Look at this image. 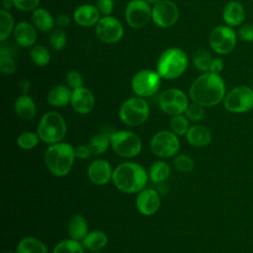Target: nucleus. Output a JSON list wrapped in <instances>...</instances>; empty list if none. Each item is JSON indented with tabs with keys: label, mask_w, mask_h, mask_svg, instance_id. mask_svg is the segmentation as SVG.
<instances>
[{
	"label": "nucleus",
	"mask_w": 253,
	"mask_h": 253,
	"mask_svg": "<svg viewBox=\"0 0 253 253\" xmlns=\"http://www.w3.org/2000/svg\"><path fill=\"white\" fill-rule=\"evenodd\" d=\"M224 108L235 114H242L253 108V88L247 85H239L226 93L223 99Z\"/></svg>",
	"instance_id": "obj_7"
},
{
	"label": "nucleus",
	"mask_w": 253,
	"mask_h": 253,
	"mask_svg": "<svg viewBox=\"0 0 253 253\" xmlns=\"http://www.w3.org/2000/svg\"><path fill=\"white\" fill-rule=\"evenodd\" d=\"M236 42L237 34L227 25L216 26L210 34V46L217 54H227L231 52L234 49Z\"/></svg>",
	"instance_id": "obj_9"
},
{
	"label": "nucleus",
	"mask_w": 253,
	"mask_h": 253,
	"mask_svg": "<svg viewBox=\"0 0 253 253\" xmlns=\"http://www.w3.org/2000/svg\"><path fill=\"white\" fill-rule=\"evenodd\" d=\"M55 23L57 26L61 27V28H64V27H67L70 23V17L66 14H60L56 17L55 19Z\"/></svg>",
	"instance_id": "obj_48"
},
{
	"label": "nucleus",
	"mask_w": 253,
	"mask_h": 253,
	"mask_svg": "<svg viewBox=\"0 0 253 253\" xmlns=\"http://www.w3.org/2000/svg\"><path fill=\"white\" fill-rule=\"evenodd\" d=\"M127 25L133 29H141L152 20V8L145 0H130L125 11Z\"/></svg>",
	"instance_id": "obj_12"
},
{
	"label": "nucleus",
	"mask_w": 253,
	"mask_h": 253,
	"mask_svg": "<svg viewBox=\"0 0 253 253\" xmlns=\"http://www.w3.org/2000/svg\"><path fill=\"white\" fill-rule=\"evenodd\" d=\"M189 122L188 118L182 115L172 116L170 120V128L176 135H184L187 133L189 129Z\"/></svg>",
	"instance_id": "obj_35"
},
{
	"label": "nucleus",
	"mask_w": 253,
	"mask_h": 253,
	"mask_svg": "<svg viewBox=\"0 0 253 253\" xmlns=\"http://www.w3.org/2000/svg\"><path fill=\"white\" fill-rule=\"evenodd\" d=\"M76 158L74 148L66 142L53 143L44 153V162L47 169L55 176H65L72 168Z\"/></svg>",
	"instance_id": "obj_3"
},
{
	"label": "nucleus",
	"mask_w": 253,
	"mask_h": 253,
	"mask_svg": "<svg viewBox=\"0 0 253 253\" xmlns=\"http://www.w3.org/2000/svg\"><path fill=\"white\" fill-rule=\"evenodd\" d=\"M49 44L54 50H61L66 44V35L60 29H55L51 31L49 36Z\"/></svg>",
	"instance_id": "obj_37"
},
{
	"label": "nucleus",
	"mask_w": 253,
	"mask_h": 253,
	"mask_svg": "<svg viewBox=\"0 0 253 253\" xmlns=\"http://www.w3.org/2000/svg\"><path fill=\"white\" fill-rule=\"evenodd\" d=\"M146 2H148L149 4H156V3H158V2H160V1H162V0H145Z\"/></svg>",
	"instance_id": "obj_50"
},
{
	"label": "nucleus",
	"mask_w": 253,
	"mask_h": 253,
	"mask_svg": "<svg viewBox=\"0 0 253 253\" xmlns=\"http://www.w3.org/2000/svg\"><path fill=\"white\" fill-rule=\"evenodd\" d=\"M13 1V6L24 12H29V11H34L38 8L40 4V0H12Z\"/></svg>",
	"instance_id": "obj_42"
},
{
	"label": "nucleus",
	"mask_w": 253,
	"mask_h": 253,
	"mask_svg": "<svg viewBox=\"0 0 253 253\" xmlns=\"http://www.w3.org/2000/svg\"><path fill=\"white\" fill-rule=\"evenodd\" d=\"M148 175L144 168L137 163L124 162L113 172V182L122 192L127 194L139 193L147 183Z\"/></svg>",
	"instance_id": "obj_2"
},
{
	"label": "nucleus",
	"mask_w": 253,
	"mask_h": 253,
	"mask_svg": "<svg viewBox=\"0 0 253 253\" xmlns=\"http://www.w3.org/2000/svg\"><path fill=\"white\" fill-rule=\"evenodd\" d=\"M107 242L108 237L105 232L101 230H93L88 232V234L82 240V245L91 251H98L105 247Z\"/></svg>",
	"instance_id": "obj_29"
},
{
	"label": "nucleus",
	"mask_w": 253,
	"mask_h": 253,
	"mask_svg": "<svg viewBox=\"0 0 253 253\" xmlns=\"http://www.w3.org/2000/svg\"><path fill=\"white\" fill-rule=\"evenodd\" d=\"M187 141L196 147H203L208 145L211 140V133L204 126H190L186 133Z\"/></svg>",
	"instance_id": "obj_22"
},
{
	"label": "nucleus",
	"mask_w": 253,
	"mask_h": 253,
	"mask_svg": "<svg viewBox=\"0 0 253 253\" xmlns=\"http://www.w3.org/2000/svg\"><path fill=\"white\" fill-rule=\"evenodd\" d=\"M237 36L244 42H253V23H246L240 27Z\"/></svg>",
	"instance_id": "obj_43"
},
{
	"label": "nucleus",
	"mask_w": 253,
	"mask_h": 253,
	"mask_svg": "<svg viewBox=\"0 0 253 253\" xmlns=\"http://www.w3.org/2000/svg\"><path fill=\"white\" fill-rule=\"evenodd\" d=\"M211 60H212V57H211V53L205 49H198L193 54L194 66L198 70L202 71L203 73L210 71Z\"/></svg>",
	"instance_id": "obj_33"
},
{
	"label": "nucleus",
	"mask_w": 253,
	"mask_h": 253,
	"mask_svg": "<svg viewBox=\"0 0 253 253\" xmlns=\"http://www.w3.org/2000/svg\"><path fill=\"white\" fill-rule=\"evenodd\" d=\"M66 82L67 86L74 90L79 87H82L83 85V77L82 75L76 71V70H69L66 74Z\"/></svg>",
	"instance_id": "obj_41"
},
{
	"label": "nucleus",
	"mask_w": 253,
	"mask_h": 253,
	"mask_svg": "<svg viewBox=\"0 0 253 253\" xmlns=\"http://www.w3.org/2000/svg\"><path fill=\"white\" fill-rule=\"evenodd\" d=\"M245 19V9L243 5L235 0L225 4L222 10V20L225 25L233 28L240 26Z\"/></svg>",
	"instance_id": "obj_21"
},
{
	"label": "nucleus",
	"mask_w": 253,
	"mask_h": 253,
	"mask_svg": "<svg viewBox=\"0 0 253 253\" xmlns=\"http://www.w3.org/2000/svg\"><path fill=\"white\" fill-rule=\"evenodd\" d=\"M40 139L41 138H40L39 134H36L32 131H25V132H22L18 136L17 143L22 149L28 150V149H32L35 146H37Z\"/></svg>",
	"instance_id": "obj_36"
},
{
	"label": "nucleus",
	"mask_w": 253,
	"mask_h": 253,
	"mask_svg": "<svg viewBox=\"0 0 253 253\" xmlns=\"http://www.w3.org/2000/svg\"><path fill=\"white\" fill-rule=\"evenodd\" d=\"M170 175V167L164 161H156L154 162L150 168L148 177L154 183H161L165 181Z\"/></svg>",
	"instance_id": "obj_31"
},
{
	"label": "nucleus",
	"mask_w": 253,
	"mask_h": 253,
	"mask_svg": "<svg viewBox=\"0 0 253 253\" xmlns=\"http://www.w3.org/2000/svg\"><path fill=\"white\" fill-rule=\"evenodd\" d=\"M14 18L8 10L1 8L0 10V42L6 41L14 32Z\"/></svg>",
	"instance_id": "obj_30"
},
{
	"label": "nucleus",
	"mask_w": 253,
	"mask_h": 253,
	"mask_svg": "<svg viewBox=\"0 0 253 253\" xmlns=\"http://www.w3.org/2000/svg\"><path fill=\"white\" fill-rule=\"evenodd\" d=\"M161 77L156 70L142 69L137 71L130 82L133 93L141 98L154 95L160 88Z\"/></svg>",
	"instance_id": "obj_8"
},
{
	"label": "nucleus",
	"mask_w": 253,
	"mask_h": 253,
	"mask_svg": "<svg viewBox=\"0 0 253 253\" xmlns=\"http://www.w3.org/2000/svg\"><path fill=\"white\" fill-rule=\"evenodd\" d=\"M180 148L177 135L170 130H161L154 134L150 141V149L158 157L168 158L175 155Z\"/></svg>",
	"instance_id": "obj_13"
},
{
	"label": "nucleus",
	"mask_w": 253,
	"mask_h": 253,
	"mask_svg": "<svg viewBox=\"0 0 253 253\" xmlns=\"http://www.w3.org/2000/svg\"><path fill=\"white\" fill-rule=\"evenodd\" d=\"M186 117L193 121V122H198L201 121L204 118L205 115V111H204V107L193 102L191 104L188 105L186 111H185Z\"/></svg>",
	"instance_id": "obj_39"
},
{
	"label": "nucleus",
	"mask_w": 253,
	"mask_h": 253,
	"mask_svg": "<svg viewBox=\"0 0 253 253\" xmlns=\"http://www.w3.org/2000/svg\"><path fill=\"white\" fill-rule=\"evenodd\" d=\"M30 87H31V82L29 79L25 78L19 82V90L22 94H27L28 91L30 90Z\"/></svg>",
	"instance_id": "obj_49"
},
{
	"label": "nucleus",
	"mask_w": 253,
	"mask_h": 253,
	"mask_svg": "<svg viewBox=\"0 0 253 253\" xmlns=\"http://www.w3.org/2000/svg\"><path fill=\"white\" fill-rule=\"evenodd\" d=\"M223 69V60L220 57H213L211 63L210 72L219 74Z\"/></svg>",
	"instance_id": "obj_47"
},
{
	"label": "nucleus",
	"mask_w": 253,
	"mask_h": 253,
	"mask_svg": "<svg viewBox=\"0 0 253 253\" xmlns=\"http://www.w3.org/2000/svg\"><path fill=\"white\" fill-rule=\"evenodd\" d=\"M67 230L71 239L83 240L88 234V224L85 217L80 214L73 215L69 219Z\"/></svg>",
	"instance_id": "obj_27"
},
{
	"label": "nucleus",
	"mask_w": 253,
	"mask_h": 253,
	"mask_svg": "<svg viewBox=\"0 0 253 253\" xmlns=\"http://www.w3.org/2000/svg\"><path fill=\"white\" fill-rule=\"evenodd\" d=\"M188 62L189 59L184 50L178 47H169L160 54L156 64V71L163 79H176L185 72Z\"/></svg>",
	"instance_id": "obj_4"
},
{
	"label": "nucleus",
	"mask_w": 253,
	"mask_h": 253,
	"mask_svg": "<svg viewBox=\"0 0 253 253\" xmlns=\"http://www.w3.org/2000/svg\"><path fill=\"white\" fill-rule=\"evenodd\" d=\"M101 19L98 8L92 4H83L78 6L73 13L74 22L81 27H92Z\"/></svg>",
	"instance_id": "obj_20"
},
{
	"label": "nucleus",
	"mask_w": 253,
	"mask_h": 253,
	"mask_svg": "<svg viewBox=\"0 0 253 253\" xmlns=\"http://www.w3.org/2000/svg\"><path fill=\"white\" fill-rule=\"evenodd\" d=\"M158 104L164 113L170 116H176L185 113L189 105V100L182 90L170 88L160 94Z\"/></svg>",
	"instance_id": "obj_11"
},
{
	"label": "nucleus",
	"mask_w": 253,
	"mask_h": 253,
	"mask_svg": "<svg viewBox=\"0 0 253 253\" xmlns=\"http://www.w3.org/2000/svg\"><path fill=\"white\" fill-rule=\"evenodd\" d=\"M74 152L75 156L80 159H86L92 154L88 145H79L74 148Z\"/></svg>",
	"instance_id": "obj_46"
},
{
	"label": "nucleus",
	"mask_w": 253,
	"mask_h": 253,
	"mask_svg": "<svg viewBox=\"0 0 253 253\" xmlns=\"http://www.w3.org/2000/svg\"><path fill=\"white\" fill-rule=\"evenodd\" d=\"M70 103L75 112L85 115L93 110L95 106V98L89 89L82 86L72 90Z\"/></svg>",
	"instance_id": "obj_17"
},
{
	"label": "nucleus",
	"mask_w": 253,
	"mask_h": 253,
	"mask_svg": "<svg viewBox=\"0 0 253 253\" xmlns=\"http://www.w3.org/2000/svg\"><path fill=\"white\" fill-rule=\"evenodd\" d=\"M252 88H253V85H252Z\"/></svg>",
	"instance_id": "obj_53"
},
{
	"label": "nucleus",
	"mask_w": 253,
	"mask_h": 253,
	"mask_svg": "<svg viewBox=\"0 0 253 253\" xmlns=\"http://www.w3.org/2000/svg\"><path fill=\"white\" fill-rule=\"evenodd\" d=\"M17 52V47L10 42H1L0 44V56H12L14 57Z\"/></svg>",
	"instance_id": "obj_45"
},
{
	"label": "nucleus",
	"mask_w": 253,
	"mask_h": 253,
	"mask_svg": "<svg viewBox=\"0 0 253 253\" xmlns=\"http://www.w3.org/2000/svg\"><path fill=\"white\" fill-rule=\"evenodd\" d=\"M111 145L118 155L126 158L134 157L141 150L140 138L135 133L126 130L113 132Z\"/></svg>",
	"instance_id": "obj_10"
},
{
	"label": "nucleus",
	"mask_w": 253,
	"mask_h": 253,
	"mask_svg": "<svg viewBox=\"0 0 253 253\" xmlns=\"http://www.w3.org/2000/svg\"><path fill=\"white\" fill-rule=\"evenodd\" d=\"M3 253H17V252L13 251V250H7V251H4Z\"/></svg>",
	"instance_id": "obj_51"
},
{
	"label": "nucleus",
	"mask_w": 253,
	"mask_h": 253,
	"mask_svg": "<svg viewBox=\"0 0 253 253\" xmlns=\"http://www.w3.org/2000/svg\"><path fill=\"white\" fill-rule=\"evenodd\" d=\"M52 253H84L82 245L74 239H65L58 242L53 248Z\"/></svg>",
	"instance_id": "obj_34"
},
{
	"label": "nucleus",
	"mask_w": 253,
	"mask_h": 253,
	"mask_svg": "<svg viewBox=\"0 0 253 253\" xmlns=\"http://www.w3.org/2000/svg\"><path fill=\"white\" fill-rule=\"evenodd\" d=\"M225 83L219 74L204 72L190 86L189 95L193 102L203 107H213L225 97Z\"/></svg>",
	"instance_id": "obj_1"
},
{
	"label": "nucleus",
	"mask_w": 253,
	"mask_h": 253,
	"mask_svg": "<svg viewBox=\"0 0 253 253\" xmlns=\"http://www.w3.org/2000/svg\"><path fill=\"white\" fill-rule=\"evenodd\" d=\"M95 34L105 43H116L124 36V27L115 17L103 16L95 26Z\"/></svg>",
	"instance_id": "obj_14"
},
{
	"label": "nucleus",
	"mask_w": 253,
	"mask_h": 253,
	"mask_svg": "<svg viewBox=\"0 0 253 253\" xmlns=\"http://www.w3.org/2000/svg\"><path fill=\"white\" fill-rule=\"evenodd\" d=\"M135 204L140 213L151 215L159 210L160 196L158 192L153 189H143L137 194Z\"/></svg>",
	"instance_id": "obj_16"
},
{
	"label": "nucleus",
	"mask_w": 253,
	"mask_h": 253,
	"mask_svg": "<svg viewBox=\"0 0 253 253\" xmlns=\"http://www.w3.org/2000/svg\"><path fill=\"white\" fill-rule=\"evenodd\" d=\"M120 119L123 123L130 126L142 125L149 116V107L141 97H132L125 101L119 111Z\"/></svg>",
	"instance_id": "obj_6"
},
{
	"label": "nucleus",
	"mask_w": 253,
	"mask_h": 253,
	"mask_svg": "<svg viewBox=\"0 0 253 253\" xmlns=\"http://www.w3.org/2000/svg\"><path fill=\"white\" fill-rule=\"evenodd\" d=\"M112 166L106 160H95L88 167V177L96 185H106L113 178Z\"/></svg>",
	"instance_id": "obj_18"
},
{
	"label": "nucleus",
	"mask_w": 253,
	"mask_h": 253,
	"mask_svg": "<svg viewBox=\"0 0 253 253\" xmlns=\"http://www.w3.org/2000/svg\"><path fill=\"white\" fill-rule=\"evenodd\" d=\"M179 19V9L170 0H162L152 7V22L160 28H170Z\"/></svg>",
	"instance_id": "obj_15"
},
{
	"label": "nucleus",
	"mask_w": 253,
	"mask_h": 253,
	"mask_svg": "<svg viewBox=\"0 0 253 253\" xmlns=\"http://www.w3.org/2000/svg\"><path fill=\"white\" fill-rule=\"evenodd\" d=\"M14 111L23 120H32L37 113L34 100L27 94L20 95L14 103Z\"/></svg>",
	"instance_id": "obj_23"
},
{
	"label": "nucleus",
	"mask_w": 253,
	"mask_h": 253,
	"mask_svg": "<svg viewBox=\"0 0 253 253\" xmlns=\"http://www.w3.org/2000/svg\"><path fill=\"white\" fill-rule=\"evenodd\" d=\"M174 166L178 171L188 173L191 172L194 168V160L189 155L180 154L175 157Z\"/></svg>",
	"instance_id": "obj_38"
},
{
	"label": "nucleus",
	"mask_w": 253,
	"mask_h": 253,
	"mask_svg": "<svg viewBox=\"0 0 253 253\" xmlns=\"http://www.w3.org/2000/svg\"><path fill=\"white\" fill-rule=\"evenodd\" d=\"M114 0H97L96 7L103 16H110L114 10Z\"/></svg>",
	"instance_id": "obj_44"
},
{
	"label": "nucleus",
	"mask_w": 253,
	"mask_h": 253,
	"mask_svg": "<svg viewBox=\"0 0 253 253\" xmlns=\"http://www.w3.org/2000/svg\"><path fill=\"white\" fill-rule=\"evenodd\" d=\"M112 129L104 127L99 133L95 134L88 142V147L90 148V151L92 154L99 155L103 152H105L110 143H111V136L114 131H111Z\"/></svg>",
	"instance_id": "obj_25"
},
{
	"label": "nucleus",
	"mask_w": 253,
	"mask_h": 253,
	"mask_svg": "<svg viewBox=\"0 0 253 253\" xmlns=\"http://www.w3.org/2000/svg\"><path fill=\"white\" fill-rule=\"evenodd\" d=\"M17 253H47L42 241L35 237H25L20 240L16 248Z\"/></svg>",
	"instance_id": "obj_28"
},
{
	"label": "nucleus",
	"mask_w": 253,
	"mask_h": 253,
	"mask_svg": "<svg viewBox=\"0 0 253 253\" xmlns=\"http://www.w3.org/2000/svg\"><path fill=\"white\" fill-rule=\"evenodd\" d=\"M54 19L50 15L49 12H47L43 8H37L33 11L32 14V23L36 27L37 30L47 33L53 30L54 27Z\"/></svg>",
	"instance_id": "obj_26"
},
{
	"label": "nucleus",
	"mask_w": 253,
	"mask_h": 253,
	"mask_svg": "<svg viewBox=\"0 0 253 253\" xmlns=\"http://www.w3.org/2000/svg\"><path fill=\"white\" fill-rule=\"evenodd\" d=\"M250 1H252V2H253V0H250Z\"/></svg>",
	"instance_id": "obj_52"
},
{
	"label": "nucleus",
	"mask_w": 253,
	"mask_h": 253,
	"mask_svg": "<svg viewBox=\"0 0 253 253\" xmlns=\"http://www.w3.org/2000/svg\"><path fill=\"white\" fill-rule=\"evenodd\" d=\"M13 36L17 44L22 47H30L34 45L38 38L36 27L26 21L19 22L15 26Z\"/></svg>",
	"instance_id": "obj_19"
},
{
	"label": "nucleus",
	"mask_w": 253,
	"mask_h": 253,
	"mask_svg": "<svg viewBox=\"0 0 253 253\" xmlns=\"http://www.w3.org/2000/svg\"><path fill=\"white\" fill-rule=\"evenodd\" d=\"M0 69L2 73L10 75L17 70V62L12 56H0Z\"/></svg>",
	"instance_id": "obj_40"
},
{
	"label": "nucleus",
	"mask_w": 253,
	"mask_h": 253,
	"mask_svg": "<svg viewBox=\"0 0 253 253\" xmlns=\"http://www.w3.org/2000/svg\"><path fill=\"white\" fill-rule=\"evenodd\" d=\"M71 95L72 91L68 86L58 84L49 90L47 94V101L53 107H64L70 103Z\"/></svg>",
	"instance_id": "obj_24"
},
{
	"label": "nucleus",
	"mask_w": 253,
	"mask_h": 253,
	"mask_svg": "<svg viewBox=\"0 0 253 253\" xmlns=\"http://www.w3.org/2000/svg\"><path fill=\"white\" fill-rule=\"evenodd\" d=\"M66 129L64 118L59 113L51 111L42 117L38 126V134L42 141L53 144L64 138Z\"/></svg>",
	"instance_id": "obj_5"
},
{
	"label": "nucleus",
	"mask_w": 253,
	"mask_h": 253,
	"mask_svg": "<svg viewBox=\"0 0 253 253\" xmlns=\"http://www.w3.org/2000/svg\"><path fill=\"white\" fill-rule=\"evenodd\" d=\"M30 58L37 66L44 67L50 61V54L45 46L35 45L30 50Z\"/></svg>",
	"instance_id": "obj_32"
}]
</instances>
